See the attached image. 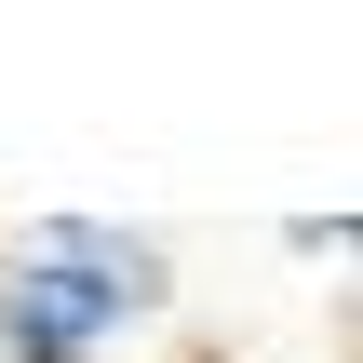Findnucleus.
Wrapping results in <instances>:
<instances>
[{"label": "nucleus", "instance_id": "2", "mask_svg": "<svg viewBox=\"0 0 363 363\" xmlns=\"http://www.w3.org/2000/svg\"><path fill=\"white\" fill-rule=\"evenodd\" d=\"M296 242H310V256H350V269H363V216H296Z\"/></svg>", "mask_w": 363, "mask_h": 363}, {"label": "nucleus", "instance_id": "1", "mask_svg": "<svg viewBox=\"0 0 363 363\" xmlns=\"http://www.w3.org/2000/svg\"><path fill=\"white\" fill-rule=\"evenodd\" d=\"M175 310V256L121 216H40L0 256V363H108Z\"/></svg>", "mask_w": 363, "mask_h": 363}]
</instances>
